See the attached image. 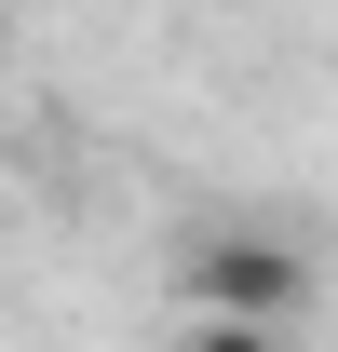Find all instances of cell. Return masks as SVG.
<instances>
[{"label":"cell","mask_w":338,"mask_h":352,"mask_svg":"<svg viewBox=\"0 0 338 352\" xmlns=\"http://www.w3.org/2000/svg\"><path fill=\"white\" fill-rule=\"evenodd\" d=\"M163 285L203 339H271V325H311V298H325L284 230H203V244H176Z\"/></svg>","instance_id":"obj_1"}]
</instances>
